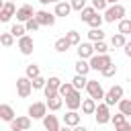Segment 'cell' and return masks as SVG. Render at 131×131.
Masks as SVG:
<instances>
[{
  "label": "cell",
  "instance_id": "f546056e",
  "mask_svg": "<svg viewBox=\"0 0 131 131\" xmlns=\"http://www.w3.org/2000/svg\"><path fill=\"white\" fill-rule=\"evenodd\" d=\"M125 43H127V39H125V35H121V33H117V35L111 37V45H113V47H125Z\"/></svg>",
  "mask_w": 131,
  "mask_h": 131
},
{
  "label": "cell",
  "instance_id": "d4e9b609",
  "mask_svg": "<svg viewBox=\"0 0 131 131\" xmlns=\"http://www.w3.org/2000/svg\"><path fill=\"white\" fill-rule=\"evenodd\" d=\"M72 92H74V86H72V82H66V84L61 82V86L57 88V94H59L61 98H66V96H70Z\"/></svg>",
  "mask_w": 131,
  "mask_h": 131
},
{
  "label": "cell",
  "instance_id": "1f68e13d",
  "mask_svg": "<svg viewBox=\"0 0 131 131\" xmlns=\"http://www.w3.org/2000/svg\"><path fill=\"white\" fill-rule=\"evenodd\" d=\"M88 39H90V41H94V43H96V41H102V39H104V33H102L100 29H90Z\"/></svg>",
  "mask_w": 131,
  "mask_h": 131
},
{
  "label": "cell",
  "instance_id": "9a60e30c",
  "mask_svg": "<svg viewBox=\"0 0 131 131\" xmlns=\"http://www.w3.org/2000/svg\"><path fill=\"white\" fill-rule=\"evenodd\" d=\"M43 127L47 131H59V121L55 115H45L43 117Z\"/></svg>",
  "mask_w": 131,
  "mask_h": 131
},
{
  "label": "cell",
  "instance_id": "7a4b0ae2",
  "mask_svg": "<svg viewBox=\"0 0 131 131\" xmlns=\"http://www.w3.org/2000/svg\"><path fill=\"white\" fill-rule=\"evenodd\" d=\"M111 63H113V59H111V55H106V53H104V55H96V53H94V55L90 57V61H88L90 70H96V72H102V70H104L106 66H111Z\"/></svg>",
  "mask_w": 131,
  "mask_h": 131
},
{
  "label": "cell",
  "instance_id": "b9f144b4",
  "mask_svg": "<svg viewBox=\"0 0 131 131\" xmlns=\"http://www.w3.org/2000/svg\"><path fill=\"white\" fill-rule=\"evenodd\" d=\"M92 8H94L96 12L106 10V2H104V0H92Z\"/></svg>",
  "mask_w": 131,
  "mask_h": 131
},
{
  "label": "cell",
  "instance_id": "f6af8a7d",
  "mask_svg": "<svg viewBox=\"0 0 131 131\" xmlns=\"http://www.w3.org/2000/svg\"><path fill=\"white\" fill-rule=\"evenodd\" d=\"M39 2H41V4H51V2L57 4V2H61V0H39Z\"/></svg>",
  "mask_w": 131,
  "mask_h": 131
},
{
  "label": "cell",
  "instance_id": "ffe728a7",
  "mask_svg": "<svg viewBox=\"0 0 131 131\" xmlns=\"http://www.w3.org/2000/svg\"><path fill=\"white\" fill-rule=\"evenodd\" d=\"M45 104H47V108H49V111H59V108H61V104H63V98L57 94V96H53V98H47V100H45Z\"/></svg>",
  "mask_w": 131,
  "mask_h": 131
},
{
  "label": "cell",
  "instance_id": "ba28073f",
  "mask_svg": "<svg viewBox=\"0 0 131 131\" xmlns=\"http://www.w3.org/2000/svg\"><path fill=\"white\" fill-rule=\"evenodd\" d=\"M94 117H96V123L98 125H106L111 121V111L108 106L102 102V104H96V111H94Z\"/></svg>",
  "mask_w": 131,
  "mask_h": 131
},
{
  "label": "cell",
  "instance_id": "60d3db41",
  "mask_svg": "<svg viewBox=\"0 0 131 131\" xmlns=\"http://www.w3.org/2000/svg\"><path fill=\"white\" fill-rule=\"evenodd\" d=\"M70 6H72V10H82V8H86V0H72L70 2Z\"/></svg>",
  "mask_w": 131,
  "mask_h": 131
},
{
  "label": "cell",
  "instance_id": "681fc988",
  "mask_svg": "<svg viewBox=\"0 0 131 131\" xmlns=\"http://www.w3.org/2000/svg\"><path fill=\"white\" fill-rule=\"evenodd\" d=\"M2 8H4V0H0V10H2Z\"/></svg>",
  "mask_w": 131,
  "mask_h": 131
},
{
  "label": "cell",
  "instance_id": "8d00e7d4",
  "mask_svg": "<svg viewBox=\"0 0 131 131\" xmlns=\"http://www.w3.org/2000/svg\"><path fill=\"white\" fill-rule=\"evenodd\" d=\"M45 82H47L45 78L37 76V78H33V80H31V86H33L35 90H41V88H45Z\"/></svg>",
  "mask_w": 131,
  "mask_h": 131
},
{
  "label": "cell",
  "instance_id": "5b68a950",
  "mask_svg": "<svg viewBox=\"0 0 131 131\" xmlns=\"http://www.w3.org/2000/svg\"><path fill=\"white\" fill-rule=\"evenodd\" d=\"M86 90H88V94H90L92 100L104 98V90H102V86L98 84V80H88V82H86Z\"/></svg>",
  "mask_w": 131,
  "mask_h": 131
},
{
  "label": "cell",
  "instance_id": "f907efd6",
  "mask_svg": "<svg viewBox=\"0 0 131 131\" xmlns=\"http://www.w3.org/2000/svg\"><path fill=\"white\" fill-rule=\"evenodd\" d=\"M127 45H129V47H131V39H129V41H127Z\"/></svg>",
  "mask_w": 131,
  "mask_h": 131
},
{
  "label": "cell",
  "instance_id": "277c9868",
  "mask_svg": "<svg viewBox=\"0 0 131 131\" xmlns=\"http://www.w3.org/2000/svg\"><path fill=\"white\" fill-rule=\"evenodd\" d=\"M61 86V80L57 78V76H51L47 82H45V88H43V92H45V98H53V96H57V88Z\"/></svg>",
  "mask_w": 131,
  "mask_h": 131
},
{
  "label": "cell",
  "instance_id": "e0dca14e",
  "mask_svg": "<svg viewBox=\"0 0 131 131\" xmlns=\"http://www.w3.org/2000/svg\"><path fill=\"white\" fill-rule=\"evenodd\" d=\"M63 125H68V127L80 125V115H78L76 111H68V113L63 115Z\"/></svg>",
  "mask_w": 131,
  "mask_h": 131
},
{
  "label": "cell",
  "instance_id": "30bf717a",
  "mask_svg": "<svg viewBox=\"0 0 131 131\" xmlns=\"http://www.w3.org/2000/svg\"><path fill=\"white\" fill-rule=\"evenodd\" d=\"M47 115V104L45 102H33L29 106V117L31 119H43Z\"/></svg>",
  "mask_w": 131,
  "mask_h": 131
},
{
  "label": "cell",
  "instance_id": "484cf974",
  "mask_svg": "<svg viewBox=\"0 0 131 131\" xmlns=\"http://www.w3.org/2000/svg\"><path fill=\"white\" fill-rule=\"evenodd\" d=\"M119 33L121 35H131V20L129 18H121L119 20Z\"/></svg>",
  "mask_w": 131,
  "mask_h": 131
},
{
  "label": "cell",
  "instance_id": "7dc6e473",
  "mask_svg": "<svg viewBox=\"0 0 131 131\" xmlns=\"http://www.w3.org/2000/svg\"><path fill=\"white\" fill-rule=\"evenodd\" d=\"M59 131H72V127H68V125H63V127H59Z\"/></svg>",
  "mask_w": 131,
  "mask_h": 131
},
{
  "label": "cell",
  "instance_id": "2e32d148",
  "mask_svg": "<svg viewBox=\"0 0 131 131\" xmlns=\"http://www.w3.org/2000/svg\"><path fill=\"white\" fill-rule=\"evenodd\" d=\"M78 55H80V59H90V57L94 55L92 45H90V43H80V45H78Z\"/></svg>",
  "mask_w": 131,
  "mask_h": 131
},
{
  "label": "cell",
  "instance_id": "836d02e7",
  "mask_svg": "<svg viewBox=\"0 0 131 131\" xmlns=\"http://www.w3.org/2000/svg\"><path fill=\"white\" fill-rule=\"evenodd\" d=\"M14 43V37L10 35V31L8 33H0V45H4V47H10Z\"/></svg>",
  "mask_w": 131,
  "mask_h": 131
},
{
  "label": "cell",
  "instance_id": "52a82bcc",
  "mask_svg": "<svg viewBox=\"0 0 131 131\" xmlns=\"http://www.w3.org/2000/svg\"><path fill=\"white\" fill-rule=\"evenodd\" d=\"M16 92H18V96H20V98H27V96L33 92L31 80H29L27 76H23V78H18V80H16Z\"/></svg>",
  "mask_w": 131,
  "mask_h": 131
},
{
  "label": "cell",
  "instance_id": "e575fe53",
  "mask_svg": "<svg viewBox=\"0 0 131 131\" xmlns=\"http://www.w3.org/2000/svg\"><path fill=\"white\" fill-rule=\"evenodd\" d=\"M25 74H27V78H29V80L37 78V76H39V66H35V63H29V66H27V72H25Z\"/></svg>",
  "mask_w": 131,
  "mask_h": 131
},
{
  "label": "cell",
  "instance_id": "f35d334b",
  "mask_svg": "<svg viewBox=\"0 0 131 131\" xmlns=\"http://www.w3.org/2000/svg\"><path fill=\"white\" fill-rule=\"evenodd\" d=\"M88 25H90L92 29H100V25H102V16H100V14L96 12V14H94V16H92V18L88 20Z\"/></svg>",
  "mask_w": 131,
  "mask_h": 131
},
{
  "label": "cell",
  "instance_id": "8fae6325",
  "mask_svg": "<svg viewBox=\"0 0 131 131\" xmlns=\"http://www.w3.org/2000/svg\"><path fill=\"white\" fill-rule=\"evenodd\" d=\"M80 104H82V94H80L78 90H74L70 96H66V106H68V111H78Z\"/></svg>",
  "mask_w": 131,
  "mask_h": 131
},
{
  "label": "cell",
  "instance_id": "bcb514c9",
  "mask_svg": "<svg viewBox=\"0 0 131 131\" xmlns=\"http://www.w3.org/2000/svg\"><path fill=\"white\" fill-rule=\"evenodd\" d=\"M125 55H127V57H131V47H129L127 43H125Z\"/></svg>",
  "mask_w": 131,
  "mask_h": 131
},
{
  "label": "cell",
  "instance_id": "4dcf8cb0",
  "mask_svg": "<svg viewBox=\"0 0 131 131\" xmlns=\"http://www.w3.org/2000/svg\"><path fill=\"white\" fill-rule=\"evenodd\" d=\"M68 49H70V43H68V39H66V37H59V39L55 41V51L63 53V51H68Z\"/></svg>",
  "mask_w": 131,
  "mask_h": 131
},
{
  "label": "cell",
  "instance_id": "4316f807",
  "mask_svg": "<svg viewBox=\"0 0 131 131\" xmlns=\"http://www.w3.org/2000/svg\"><path fill=\"white\" fill-rule=\"evenodd\" d=\"M94 14H96V10H94L92 6H86V8H82V10H80V18H82L84 23H88Z\"/></svg>",
  "mask_w": 131,
  "mask_h": 131
},
{
  "label": "cell",
  "instance_id": "ee69618b",
  "mask_svg": "<svg viewBox=\"0 0 131 131\" xmlns=\"http://www.w3.org/2000/svg\"><path fill=\"white\" fill-rule=\"evenodd\" d=\"M72 131H88L84 125H76V127H72Z\"/></svg>",
  "mask_w": 131,
  "mask_h": 131
},
{
  "label": "cell",
  "instance_id": "5bb4252c",
  "mask_svg": "<svg viewBox=\"0 0 131 131\" xmlns=\"http://www.w3.org/2000/svg\"><path fill=\"white\" fill-rule=\"evenodd\" d=\"M14 14H16L14 2H4V8L0 10V23H8V20H10Z\"/></svg>",
  "mask_w": 131,
  "mask_h": 131
},
{
  "label": "cell",
  "instance_id": "6da1fadb",
  "mask_svg": "<svg viewBox=\"0 0 131 131\" xmlns=\"http://www.w3.org/2000/svg\"><path fill=\"white\" fill-rule=\"evenodd\" d=\"M123 16H125V8H123L121 4H113V6H108V8L104 10L102 20H106V23H115V20H121Z\"/></svg>",
  "mask_w": 131,
  "mask_h": 131
},
{
  "label": "cell",
  "instance_id": "c3c4849f",
  "mask_svg": "<svg viewBox=\"0 0 131 131\" xmlns=\"http://www.w3.org/2000/svg\"><path fill=\"white\" fill-rule=\"evenodd\" d=\"M104 2H106V4H111V6H113V4H119V0H104Z\"/></svg>",
  "mask_w": 131,
  "mask_h": 131
},
{
  "label": "cell",
  "instance_id": "cb8c5ba5",
  "mask_svg": "<svg viewBox=\"0 0 131 131\" xmlns=\"http://www.w3.org/2000/svg\"><path fill=\"white\" fill-rule=\"evenodd\" d=\"M90 72V66H88V61L86 59H78L76 61V74H80V76H86Z\"/></svg>",
  "mask_w": 131,
  "mask_h": 131
},
{
  "label": "cell",
  "instance_id": "3957f363",
  "mask_svg": "<svg viewBox=\"0 0 131 131\" xmlns=\"http://www.w3.org/2000/svg\"><path fill=\"white\" fill-rule=\"evenodd\" d=\"M121 98H123V86H113L108 92H104V104L106 106L117 104Z\"/></svg>",
  "mask_w": 131,
  "mask_h": 131
},
{
  "label": "cell",
  "instance_id": "44dd1931",
  "mask_svg": "<svg viewBox=\"0 0 131 131\" xmlns=\"http://www.w3.org/2000/svg\"><path fill=\"white\" fill-rule=\"evenodd\" d=\"M86 82H88V78H86V76L76 74V76H74V80H72V86H74V90L82 92V88H86Z\"/></svg>",
  "mask_w": 131,
  "mask_h": 131
},
{
  "label": "cell",
  "instance_id": "f1b7e54d",
  "mask_svg": "<svg viewBox=\"0 0 131 131\" xmlns=\"http://www.w3.org/2000/svg\"><path fill=\"white\" fill-rule=\"evenodd\" d=\"M66 39H68L70 47H72V45H80V33H78V31H68V33H66Z\"/></svg>",
  "mask_w": 131,
  "mask_h": 131
},
{
  "label": "cell",
  "instance_id": "74e56055",
  "mask_svg": "<svg viewBox=\"0 0 131 131\" xmlns=\"http://www.w3.org/2000/svg\"><path fill=\"white\" fill-rule=\"evenodd\" d=\"M111 121H113V125H115V127H119V125L127 123V117H125V115H121V113H117V115H111Z\"/></svg>",
  "mask_w": 131,
  "mask_h": 131
},
{
  "label": "cell",
  "instance_id": "d6986e66",
  "mask_svg": "<svg viewBox=\"0 0 131 131\" xmlns=\"http://www.w3.org/2000/svg\"><path fill=\"white\" fill-rule=\"evenodd\" d=\"M70 12H72L70 2H57L55 4V16H68Z\"/></svg>",
  "mask_w": 131,
  "mask_h": 131
},
{
  "label": "cell",
  "instance_id": "7bdbcfd3",
  "mask_svg": "<svg viewBox=\"0 0 131 131\" xmlns=\"http://www.w3.org/2000/svg\"><path fill=\"white\" fill-rule=\"evenodd\" d=\"M117 131H131V123H123V125H119V127H115Z\"/></svg>",
  "mask_w": 131,
  "mask_h": 131
},
{
  "label": "cell",
  "instance_id": "ac0fdd59",
  "mask_svg": "<svg viewBox=\"0 0 131 131\" xmlns=\"http://www.w3.org/2000/svg\"><path fill=\"white\" fill-rule=\"evenodd\" d=\"M14 117H16V115H14V108H12L10 104H0V119H2V121L10 123Z\"/></svg>",
  "mask_w": 131,
  "mask_h": 131
},
{
  "label": "cell",
  "instance_id": "7c38bea8",
  "mask_svg": "<svg viewBox=\"0 0 131 131\" xmlns=\"http://www.w3.org/2000/svg\"><path fill=\"white\" fill-rule=\"evenodd\" d=\"M35 16V10H33V6H29V4H23L18 10H16V20L18 23H27L29 18H33Z\"/></svg>",
  "mask_w": 131,
  "mask_h": 131
},
{
  "label": "cell",
  "instance_id": "8992f818",
  "mask_svg": "<svg viewBox=\"0 0 131 131\" xmlns=\"http://www.w3.org/2000/svg\"><path fill=\"white\" fill-rule=\"evenodd\" d=\"M35 20L39 23V27H53L55 25V14H51L47 10H39V12H35Z\"/></svg>",
  "mask_w": 131,
  "mask_h": 131
},
{
  "label": "cell",
  "instance_id": "9c48e42d",
  "mask_svg": "<svg viewBox=\"0 0 131 131\" xmlns=\"http://www.w3.org/2000/svg\"><path fill=\"white\" fill-rule=\"evenodd\" d=\"M31 117H14L10 121V129L12 131H29L31 129Z\"/></svg>",
  "mask_w": 131,
  "mask_h": 131
},
{
  "label": "cell",
  "instance_id": "4fadbf2b",
  "mask_svg": "<svg viewBox=\"0 0 131 131\" xmlns=\"http://www.w3.org/2000/svg\"><path fill=\"white\" fill-rule=\"evenodd\" d=\"M18 49H20L23 55H31V53H33V37L23 35V37L18 39Z\"/></svg>",
  "mask_w": 131,
  "mask_h": 131
},
{
  "label": "cell",
  "instance_id": "ab89813d",
  "mask_svg": "<svg viewBox=\"0 0 131 131\" xmlns=\"http://www.w3.org/2000/svg\"><path fill=\"white\" fill-rule=\"evenodd\" d=\"M100 74H102L104 78H113V76L117 74V66H115V63H111V66H106V68H104Z\"/></svg>",
  "mask_w": 131,
  "mask_h": 131
},
{
  "label": "cell",
  "instance_id": "d6a6232c",
  "mask_svg": "<svg viewBox=\"0 0 131 131\" xmlns=\"http://www.w3.org/2000/svg\"><path fill=\"white\" fill-rule=\"evenodd\" d=\"M92 49H94V53H96V55H104V53L108 51V47H106V43H104V41H96V43L92 45Z\"/></svg>",
  "mask_w": 131,
  "mask_h": 131
},
{
  "label": "cell",
  "instance_id": "7402d4cb",
  "mask_svg": "<svg viewBox=\"0 0 131 131\" xmlns=\"http://www.w3.org/2000/svg\"><path fill=\"white\" fill-rule=\"evenodd\" d=\"M82 113H86V115H94V111H96V100H92V98H86V100H82Z\"/></svg>",
  "mask_w": 131,
  "mask_h": 131
},
{
  "label": "cell",
  "instance_id": "816d5d0a",
  "mask_svg": "<svg viewBox=\"0 0 131 131\" xmlns=\"http://www.w3.org/2000/svg\"><path fill=\"white\" fill-rule=\"evenodd\" d=\"M6 2H14V0H6Z\"/></svg>",
  "mask_w": 131,
  "mask_h": 131
},
{
  "label": "cell",
  "instance_id": "603a6c76",
  "mask_svg": "<svg viewBox=\"0 0 131 131\" xmlns=\"http://www.w3.org/2000/svg\"><path fill=\"white\" fill-rule=\"evenodd\" d=\"M117 104H119V113H121V115L131 117V100H129V98H121Z\"/></svg>",
  "mask_w": 131,
  "mask_h": 131
},
{
  "label": "cell",
  "instance_id": "83f0119b",
  "mask_svg": "<svg viewBox=\"0 0 131 131\" xmlns=\"http://www.w3.org/2000/svg\"><path fill=\"white\" fill-rule=\"evenodd\" d=\"M25 33H27V31H25V25H20V23H14V25L10 27V35H12V37H18V39H20Z\"/></svg>",
  "mask_w": 131,
  "mask_h": 131
},
{
  "label": "cell",
  "instance_id": "d590c367",
  "mask_svg": "<svg viewBox=\"0 0 131 131\" xmlns=\"http://www.w3.org/2000/svg\"><path fill=\"white\" fill-rule=\"evenodd\" d=\"M37 29H39V23L35 20V16H33V18H29V20L25 23V31H27V33H35Z\"/></svg>",
  "mask_w": 131,
  "mask_h": 131
}]
</instances>
